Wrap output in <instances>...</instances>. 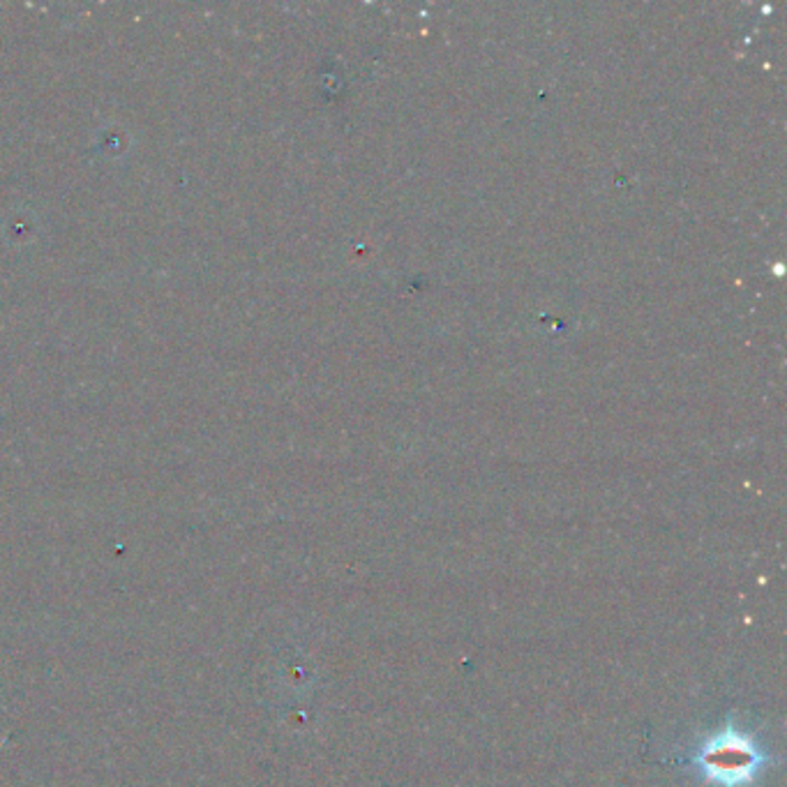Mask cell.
<instances>
[{"mask_svg": "<svg viewBox=\"0 0 787 787\" xmlns=\"http://www.w3.org/2000/svg\"><path fill=\"white\" fill-rule=\"evenodd\" d=\"M700 765L709 778L732 787L752 778V771L760 765V755L746 737L726 732L702 750Z\"/></svg>", "mask_w": 787, "mask_h": 787, "instance_id": "obj_1", "label": "cell"}]
</instances>
